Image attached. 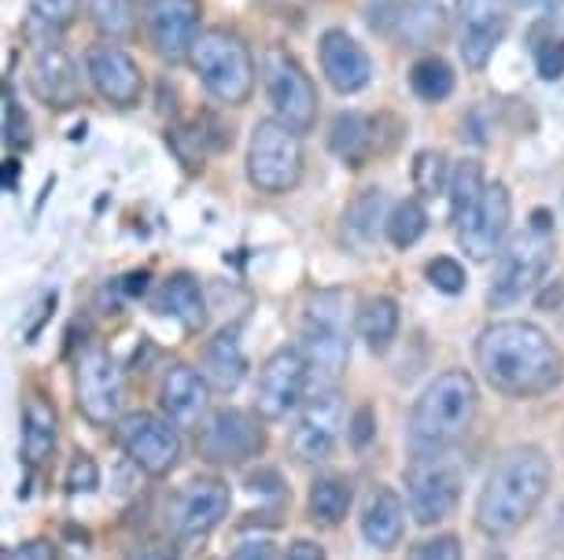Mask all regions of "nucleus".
<instances>
[{
	"instance_id": "obj_1",
	"label": "nucleus",
	"mask_w": 564,
	"mask_h": 560,
	"mask_svg": "<svg viewBox=\"0 0 564 560\" xmlns=\"http://www.w3.org/2000/svg\"><path fill=\"white\" fill-rule=\"evenodd\" d=\"M476 369L509 398L550 395L564 376V358L531 321H495L476 340Z\"/></svg>"
},
{
	"instance_id": "obj_2",
	"label": "nucleus",
	"mask_w": 564,
	"mask_h": 560,
	"mask_svg": "<svg viewBox=\"0 0 564 560\" xmlns=\"http://www.w3.org/2000/svg\"><path fill=\"white\" fill-rule=\"evenodd\" d=\"M553 480V464L539 447L509 450L495 472L487 475L480 498H476V527L491 538L520 531L542 505Z\"/></svg>"
},
{
	"instance_id": "obj_3",
	"label": "nucleus",
	"mask_w": 564,
	"mask_h": 560,
	"mask_svg": "<svg viewBox=\"0 0 564 560\" xmlns=\"http://www.w3.org/2000/svg\"><path fill=\"white\" fill-rule=\"evenodd\" d=\"M476 406H480V387L473 373L465 369L440 373L410 409V450L417 458H432L457 447L473 428Z\"/></svg>"
},
{
	"instance_id": "obj_4",
	"label": "nucleus",
	"mask_w": 564,
	"mask_h": 560,
	"mask_svg": "<svg viewBox=\"0 0 564 560\" xmlns=\"http://www.w3.org/2000/svg\"><path fill=\"white\" fill-rule=\"evenodd\" d=\"M553 218L550 210H535L531 221L517 232L509 244L498 251V266L491 281V303L495 306H513L524 299L528 292H535L542 277L553 266Z\"/></svg>"
},
{
	"instance_id": "obj_5",
	"label": "nucleus",
	"mask_w": 564,
	"mask_h": 560,
	"mask_svg": "<svg viewBox=\"0 0 564 560\" xmlns=\"http://www.w3.org/2000/svg\"><path fill=\"white\" fill-rule=\"evenodd\" d=\"M188 63H193L204 89L218 103H229V108L248 103L254 89V59L240 34H232L226 26L204 30V34L196 37L193 52H188Z\"/></svg>"
},
{
	"instance_id": "obj_6",
	"label": "nucleus",
	"mask_w": 564,
	"mask_h": 560,
	"mask_svg": "<svg viewBox=\"0 0 564 560\" xmlns=\"http://www.w3.org/2000/svg\"><path fill=\"white\" fill-rule=\"evenodd\" d=\"M350 292H322L314 295L303 317V354L311 362L314 387H336L339 373L347 369L350 358Z\"/></svg>"
},
{
	"instance_id": "obj_7",
	"label": "nucleus",
	"mask_w": 564,
	"mask_h": 560,
	"mask_svg": "<svg viewBox=\"0 0 564 560\" xmlns=\"http://www.w3.org/2000/svg\"><path fill=\"white\" fill-rule=\"evenodd\" d=\"M303 177V141L281 119L254 122L248 144V182L265 196H284Z\"/></svg>"
},
{
	"instance_id": "obj_8",
	"label": "nucleus",
	"mask_w": 564,
	"mask_h": 560,
	"mask_svg": "<svg viewBox=\"0 0 564 560\" xmlns=\"http://www.w3.org/2000/svg\"><path fill=\"white\" fill-rule=\"evenodd\" d=\"M262 81L265 97L273 103V119L292 125L295 133L314 130L317 122V89L303 63L284 48H270L262 56Z\"/></svg>"
},
{
	"instance_id": "obj_9",
	"label": "nucleus",
	"mask_w": 564,
	"mask_h": 560,
	"mask_svg": "<svg viewBox=\"0 0 564 560\" xmlns=\"http://www.w3.org/2000/svg\"><path fill=\"white\" fill-rule=\"evenodd\" d=\"M74 395H78V409L85 414V420H93V425L104 428L119 420L122 398H126V376L108 347H89V351L78 358V369H74Z\"/></svg>"
},
{
	"instance_id": "obj_10",
	"label": "nucleus",
	"mask_w": 564,
	"mask_h": 560,
	"mask_svg": "<svg viewBox=\"0 0 564 560\" xmlns=\"http://www.w3.org/2000/svg\"><path fill=\"white\" fill-rule=\"evenodd\" d=\"M311 362H306L303 347H281L270 354L259 369V384H254V409L265 420H284L292 409L303 406L311 395Z\"/></svg>"
},
{
	"instance_id": "obj_11",
	"label": "nucleus",
	"mask_w": 564,
	"mask_h": 560,
	"mask_svg": "<svg viewBox=\"0 0 564 560\" xmlns=\"http://www.w3.org/2000/svg\"><path fill=\"white\" fill-rule=\"evenodd\" d=\"M406 502H410V516L421 527H432L446 520L457 502H462V472L457 464H451L443 453H432V458H413L406 469Z\"/></svg>"
},
{
	"instance_id": "obj_12",
	"label": "nucleus",
	"mask_w": 564,
	"mask_h": 560,
	"mask_svg": "<svg viewBox=\"0 0 564 560\" xmlns=\"http://www.w3.org/2000/svg\"><path fill=\"white\" fill-rule=\"evenodd\" d=\"M339 431H344V398H339V391L314 387L311 395L303 398L292 439H289L295 461H303V464L328 461L339 447Z\"/></svg>"
},
{
	"instance_id": "obj_13",
	"label": "nucleus",
	"mask_w": 564,
	"mask_h": 560,
	"mask_svg": "<svg viewBox=\"0 0 564 560\" xmlns=\"http://www.w3.org/2000/svg\"><path fill=\"white\" fill-rule=\"evenodd\" d=\"M115 436H119L126 458L148 475H166L181 458V431L170 417L137 409V414H126L115 425Z\"/></svg>"
},
{
	"instance_id": "obj_14",
	"label": "nucleus",
	"mask_w": 564,
	"mask_h": 560,
	"mask_svg": "<svg viewBox=\"0 0 564 560\" xmlns=\"http://www.w3.org/2000/svg\"><path fill=\"white\" fill-rule=\"evenodd\" d=\"M265 447V436L259 428L248 409H215L204 428H199V439H196V450L199 458L207 464H218V469H237L248 458H259Z\"/></svg>"
},
{
	"instance_id": "obj_15",
	"label": "nucleus",
	"mask_w": 564,
	"mask_h": 560,
	"mask_svg": "<svg viewBox=\"0 0 564 560\" xmlns=\"http://www.w3.org/2000/svg\"><path fill=\"white\" fill-rule=\"evenodd\" d=\"M369 26L406 48H432L446 34V12L432 0H377Z\"/></svg>"
},
{
	"instance_id": "obj_16",
	"label": "nucleus",
	"mask_w": 564,
	"mask_h": 560,
	"mask_svg": "<svg viewBox=\"0 0 564 560\" xmlns=\"http://www.w3.org/2000/svg\"><path fill=\"white\" fill-rule=\"evenodd\" d=\"M513 218V199L502 182L487 185L480 199L468 207V215L457 221V244L473 262H487L502 251V240Z\"/></svg>"
},
{
	"instance_id": "obj_17",
	"label": "nucleus",
	"mask_w": 564,
	"mask_h": 560,
	"mask_svg": "<svg viewBox=\"0 0 564 560\" xmlns=\"http://www.w3.org/2000/svg\"><path fill=\"white\" fill-rule=\"evenodd\" d=\"M232 494L215 475H204V480L185 483L174 498H170L166 509V524L177 538H204L229 516Z\"/></svg>"
},
{
	"instance_id": "obj_18",
	"label": "nucleus",
	"mask_w": 564,
	"mask_h": 560,
	"mask_svg": "<svg viewBox=\"0 0 564 560\" xmlns=\"http://www.w3.org/2000/svg\"><path fill=\"white\" fill-rule=\"evenodd\" d=\"M509 4L513 0H457V19H462V59L468 70H484L495 56L498 41L509 30Z\"/></svg>"
},
{
	"instance_id": "obj_19",
	"label": "nucleus",
	"mask_w": 564,
	"mask_h": 560,
	"mask_svg": "<svg viewBox=\"0 0 564 560\" xmlns=\"http://www.w3.org/2000/svg\"><path fill=\"white\" fill-rule=\"evenodd\" d=\"M85 74H89L93 89L108 103H115V108H133V103H141V92H144L141 67H137L130 52L119 48L115 41L93 45L85 52Z\"/></svg>"
},
{
	"instance_id": "obj_20",
	"label": "nucleus",
	"mask_w": 564,
	"mask_h": 560,
	"mask_svg": "<svg viewBox=\"0 0 564 560\" xmlns=\"http://www.w3.org/2000/svg\"><path fill=\"white\" fill-rule=\"evenodd\" d=\"M148 34H152L155 52L166 63L188 59L199 30V0H152L148 8Z\"/></svg>"
},
{
	"instance_id": "obj_21",
	"label": "nucleus",
	"mask_w": 564,
	"mask_h": 560,
	"mask_svg": "<svg viewBox=\"0 0 564 560\" xmlns=\"http://www.w3.org/2000/svg\"><path fill=\"white\" fill-rule=\"evenodd\" d=\"M30 92L48 103V108H74L82 100V74L59 45H41L37 56L30 59Z\"/></svg>"
},
{
	"instance_id": "obj_22",
	"label": "nucleus",
	"mask_w": 564,
	"mask_h": 560,
	"mask_svg": "<svg viewBox=\"0 0 564 560\" xmlns=\"http://www.w3.org/2000/svg\"><path fill=\"white\" fill-rule=\"evenodd\" d=\"M317 56H322V70L336 92L350 97V92H361L369 86L372 59L347 30H325L322 41H317Z\"/></svg>"
},
{
	"instance_id": "obj_23",
	"label": "nucleus",
	"mask_w": 564,
	"mask_h": 560,
	"mask_svg": "<svg viewBox=\"0 0 564 560\" xmlns=\"http://www.w3.org/2000/svg\"><path fill=\"white\" fill-rule=\"evenodd\" d=\"M207 395L210 384L204 373H196L193 365H170L163 384H159V406L163 414L174 420L177 428H193L199 425V417L207 414Z\"/></svg>"
},
{
	"instance_id": "obj_24",
	"label": "nucleus",
	"mask_w": 564,
	"mask_h": 560,
	"mask_svg": "<svg viewBox=\"0 0 564 560\" xmlns=\"http://www.w3.org/2000/svg\"><path fill=\"white\" fill-rule=\"evenodd\" d=\"M406 527V502L391 487H372L366 505H361V535L377 549H395Z\"/></svg>"
},
{
	"instance_id": "obj_25",
	"label": "nucleus",
	"mask_w": 564,
	"mask_h": 560,
	"mask_svg": "<svg viewBox=\"0 0 564 560\" xmlns=\"http://www.w3.org/2000/svg\"><path fill=\"white\" fill-rule=\"evenodd\" d=\"M155 310L159 314H170L185 332H199L207 325L204 288H199V281L188 277V273H174V277H166L163 284H159Z\"/></svg>"
},
{
	"instance_id": "obj_26",
	"label": "nucleus",
	"mask_w": 564,
	"mask_h": 560,
	"mask_svg": "<svg viewBox=\"0 0 564 560\" xmlns=\"http://www.w3.org/2000/svg\"><path fill=\"white\" fill-rule=\"evenodd\" d=\"M199 373H204L210 391H221V395H232V391L240 387L243 373H248V358H243L237 329H221L215 340L207 343L204 369H199Z\"/></svg>"
},
{
	"instance_id": "obj_27",
	"label": "nucleus",
	"mask_w": 564,
	"mask_h": 560,
	"mask_svg": "<svg viewBox=\"0 0 564 560\" xmlns=\"http://www.w3.org/2000/svg\"><path fill=\"white\" fill-rule=\"evenodd\" d=\"M388 196L380 188L358 193L344 210V240L355 251H369V244L377 240V229L388 226Z\"/></svg>"
},
{
	"instance_id": "obj_28",
	"label": "nucleus",
	"mask_w": 564,
	"mask_h": 560,
	"mask_svg": "<svg viewBox=\"0 0 564 560\" xmlns=\"http://www.w3.org/2000/svg\"><path fill=\"white\" fill-rule=\"evenodd\" d=\"M59 439V420L41 395H30L23 403V458L30 464H45L56 450Z\"/></svg>"
},
{
	"instance_id": "obj_29",
	"label": "nucleus",
	"mask_w": 564,
	"mask_h": 560,
	"mask_svg": "<svg viewBox=\"0 0 564 560\" xmlns=\"http://www.w3.org/2000/svg\"><path fill=\"white\" fill-rule=\"evenodd\" d=\"M372 144H377V136H372V119L361 111H339L333 125H328V147H333L347 166L366 163L372 155Z\"/></svg>"
},
{
	"instance_id": "obj_30",
	"label": "nucleus",
	"mask_w": 564,
	"mask_h": 560,
	"mask_svg": "<svg viewBox=\"0 0 564 560\" xmlns=\"http://www.w3.org/2000/svg\"><path fill=\"white\" fill-rule=\"evenodd\" d=\"M355 329L372 354H384L399 332V303L388 299V295H372V299L361 303Z\"/></svg>"
},
{
	"instance_id": "obj_31",
	"label": "nucleus",
	"mask_w": 564,
	"mask_h": 560,
	"mask_svg": "<svg viewBox=\"0 0 564 560\" xmlns=\"http://www.w3.org/2000/svg\"><path fill=\"white\" fill-rule=\"evenodd\" d=\"M350 480L347 475H317L311 483V498H306V509H311V520L336 527L344 524V516L350 509Z\"/></svg>"
},
{
	"instance_id": "obj_32",
	"label": "nucleus",
	"mask_w": 564,
	"mask_h": 560,
	"mask_svg": "<svg viewBox=\"0 0 564 560\" xmlns=\"http://www.w3.org/2000/svg\"><path fill=\"white\" fill-rule=\"evenodd\" d=\"M531 56H535V70L542 81L564 78V26L557 19H542L528 34Z\"/></svg>"
},
{
	"instance_id": "obj_33",
	"label": "nucleus",
	"mask_w": 564,
	"mask_h": 560,
	"mask_svg": "<svg viewBox=\"0 0 564 560\" xmlns=\"http://www.w3.org/2000/svg\"><path fill=\"white\" fill-rule=\"evenodd\" d=\"M410 89L424 103H443L454 92V70L443 56H421L410 67Z\"/></svg>"
},
{
	"instance_id": "obj_34",
	"label": "nucleus",
	"mask_w": 564,
	"mask_h": 560,
	"mask_svg": "<svg viewBox=\"0 0 564 560\" xmlns=\"http://www.w3.org/2000/svg\"><path fill=\"white\" fill-rule=\"evenodd\" d=\"M424 229H429V215H424V207L417 204V199H399V204L391 207V215H388L384 237H388L391 248L406 251L424 237Z\"/></svg>"
},
{
	"instance_id": "obj_35",
	"label": "nucleus",
	"mask_w": 564,
	"mask_h": 560,
	"mask_svg": "<svg viewBox=\"0 0 564 560\" xmlns=\"http://www.w3.org/2000/svg\"><path fill=\"white\" fill-rule=\"evenodd\" d=\"M484 166L476 163V158H462V163L454 166V174H451V221H462L468 215V207L480 199L484 193Z\"/></svg>"
},
{
	"instance_id": "obj_36",
	"label": "nucleus",
	"mask_w": 564,
	"mask_h": 560,
	"mask_svg": "<svg viewBox=\"0 0 564 560\" xmlns=\"http://www.w3.org/2000/svg\"><path fill=\"white\" fill-rule=\"evenodd\" d=\"M89 15L108 41H126L137 30L133 0H89Z\"/></svg>"
},
{
	"instance_id": "obj_37",
	"label": "nucleus",
	"mask_w": 564,
	"mask_h": 560,
	"mask_svg": "<svg viewBox=\"0 0 564 560\" xmlns=\"http://www.w3.org/2000/svg\"><path fill=\"white\" fill-rule=\"evenodd\" d=\"M451 158L440 147H424V152L413 155V185H417L421 196H440L451 188Z\"/></svg>"
},
{
	"instance_id": "obj_38",
	"label": "nucleus",
	"mask_w": 564,
	"mask_h": 560,
	"mask_svg": "<svg viewBox=\"0 0 564 560\" xmlns=\"http://www.w3.org/2000/svg\"><path fill=\"white\" fill-rule=\"evenodd\" d=\"M74 12H78V0H30V26H26V34H34V30H45V37H56L63 26H70Z\"/></svg>"
},
{
	"instance_id": "obj_39",
	"label": "nucleus",
	"mask_w": 564,
	"mask_h": 560,
	"mask_svg": "<svg viewBox=\"0 0 564 560\" xmlns=\"http://www.w3.org/2000/svg\"><path fill=\"white\" fill-rule=\"evenodd\" d=\"M429 284L435 292H443V295H457V292H465V284H468V277H465V266L457 259H451V255H440V259H432L429 262Z\"/></svg>"
},
{
	"instance_id": "obj_40",
	"label": "nucleus",
	"mask_w": 564,
	"mask_h": 560,
	"mask_svg": "<svg viewBox=\"0 0 564 560\" xmlns=\"http://www.w3.org/2000/svg\"><path fill=\"white\" fill-rule=\"evenodd\" d=\"M100 487V469L89 453H74L70 458V469H67V491L70 494H82V491H97Z\"/></svg>"
},
{
	"instance_id": "obj_41",
	"label": "nucleus",
	"mask_w": 564,
	"mask_h": 560,
	"mask_svg": "<svg viewBox=\"0 0 564 560\" xmlns=\"http://www.w3.org/2000/svg\"><path fill=\"white\" fill-rule=\"evenodd\" d=\"M410 560H462V542H457V535L424 538L410 549Z\"/></svg>"
},
{
	"instance_id": "obj_42",
	"label": "nucleus",
	"mask_w": 564,
	"mask_h": 560,
	"mask_svg": "<svg viewBox=\"0 0 564 560\" xmlns=\"http://www.w3.org/2000/svg\"><path fill=\"white\" fill-rule=\"evenodd\" d=\"M372 436H377V414H372V406H358L347 420V442L355 450H366Z\"/></svg>"
},
{
	"instance_id": "obj_43",
	"label": "nucleus",
	"mask_w": 564,
	"mask_h": 560,
	"mask_svg": "<svg viewBox=\"0 0 564 560\" xmlns=\"http://www.w3.org/2000/svg\"><path fill=\"white\" fill-rule=\"evenodd\" d=\"M4 141H8V147H19V144L30 141V136H26V114H19V103L12 97V89L4 92Z\"/></svg>"
},
{
	"instance_id": "obj_44",
	"label": "nucleus",
	"mask_w": 564,
	"mask_h": 560,
	"mask_svg": "<svg viewBox=\"0 0 564 560\" xmlns=\"http://www.w3.org/2000/svg\"><path fill=\"white\" fill-rule=\"evenodd\" d=\"M4 560H56L52 557V546L34 538V542H19L12 549H4Z\"/></svg>"
},
{
	"instance_id": "obj_45",
	"label": "nucleus",
	"mask_w": 564,
	"mask_h": 560,
	"mask_svg": "<svg viewBox=\"0 0 564 560\" xmlns=\"http://www.w3.org/2000/svg\"><path fill=\"white\" fill-rule=\"evenodd\" d=\"M229 560H284L270 542H243L232 549V557Z\"/></svg>"
},
{
	"instance_id": "obj_46",
	"label": "nucleus",
	"mask_w": 564,
	"mask_h": 560,
	"mask_svg": "<svg viewBox=\"0 0 564 560\" xmlns=\"http://www.w3.org/2000/svg\"><path fill=\"white\" fill-rule=\"evenodd\" d=\"M248 487L254 491V494H281V487H284V483H281V475H276L273 469H262V472H251L248 475Z\"/></svg>"
},
{
	"instance_id": "obj_47",
	"label": "nucleus",
	"mask_w": 564,
	"mask_h": 560,
	"mask_svg": "<svg viewBox=\"0 0 564 560\" xmlns=\"http://www.w3.org/2000/svg\"><path fill=\"white\" fill-rule=\"evenodd\" d=\"M284 560H325V549L317 546V542H311V538H300V542L289 546Z\"/></svg>"
},
{
	"instance_id": "obj_48",
	"label": "nucleus",
	"mask_w": 564,
	"mask_h": 560,
	"mask_svg": "<svg viewBox=\"0 0 564 560\" xmlns=\"http://www.w3.org/2000/svg\"><path fill=\"white\" fill-rule=\"evenodd\" d=\"M130 560H177L174 546H163V542H148L141 549H133Z\"/></svg>"
},
{
	"instance_id": "obj_49",
	"label": "nucleus",
	"mask_w": 564,
	"mask_h": 560,
	"mask_svg": "<svg viewBox=\"0 0 564 560\" xmlns=\"http://www.w3.org/2000/svg\"><path fill=\"white\" fill-rule=\"evenodd\" d=\"M122 288L130 292V295H144V292H148V273H130Z\"/></svg>"
},
{
	"instance_id": "obj_50",
	"label": "nucleus",
	"mask_w": 564,
	"mask_h": 560,
	"mask_svg": "<svg viewBox=\"0 0 564 560\" xmlns=\"http://www.w3.org/2000/svg\"><path fill=\"white\" fill-rule=\"evenodd\" d=\"M520 8H542V12H553V8L561 4V0H513Z\"/></svg>"
},
{
	"instance_id": "obj_51",
	"label": "nucleus",
	"mask_w": 564,
	"mask_h": 560,
	"mask_svg": "<svg viewBox=\"0 0 564 560\" xmlns=\"http://www.w3.org/2000/svg\"><path fill=\"white\" fill-rule=\"evenodd\" d=\"M4 185H8V188H15V163H8V171H4Z\"/></svg>"
},
{
	"instance_id": "obj_52",
	"label": "nucleus",
	"mask_w": 564,
	"mask_h": 560,
	"mask_svg": "<svg viewBox=\"0 0 564 560\" xmlns=\"http://www.w3.org/2000/svg\"><path fill=\"white\" fill-rule=\"evenodd\" d=\"M148 4H152V0H148Z\"/></svg>"
}]
</instances>
